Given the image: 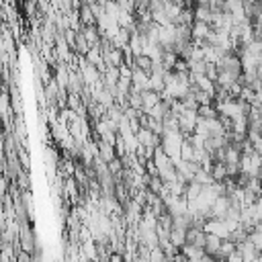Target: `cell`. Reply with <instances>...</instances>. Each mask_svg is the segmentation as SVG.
<instances>
[{
  "instance_id": "obj_1",
  "label": "cell",
  "mask_w": 262,
  "mask_h": 262,
  "mask_svg": "<svg viewBox=\"0 0 262 262\" xmlns=\"http://www.w3.org/2000/svg\"><path fill=\"white\" fill-rule=\"evenodd\" d=\"M235 252L242 256L244 262H254V260L258 258V250H256L248 240L242 242V244H235Z\"/></svg>"
},
{
  "instance_id": "obj_2",
  "label": "cell",
  "mask_w": 262,
  "mask_h": 262,
  "mask_svg": "<svg viewBox=\"0 0 262 262\" xmlns=\"http://www.w3.org/2000/svg\"><path fill=\"white\" fill-rule=\"evenodd\" d=\"M258 252H262V233H258V231H250L248 233V238H246Z\"/></svg>"
},
{
  "instance_id": "obj_3",
  "label": "cell",
  "mask_w": 262,
  "mask_h": 262,
  "mask_svg": "<svg viewBox=\"0 0 262 262\" xmlns=\"http://www.w3.org/2000/svg\"><path fill=\"white\" fill-rule=\"evenodd\" d=\"M254 231H258V233H262V219L256 223V227H254Z\"/></svg>"
}]
</instances>
